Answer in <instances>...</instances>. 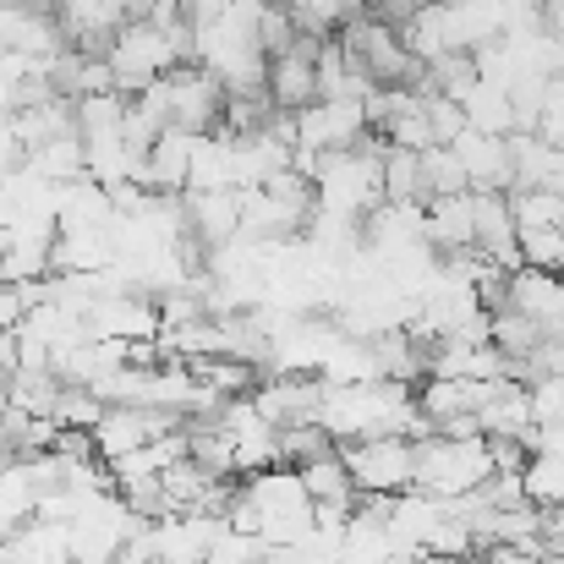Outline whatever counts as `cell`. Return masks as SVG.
<instances>
[{
  "instance_id": "9",
  "label": "cell",
  "mask_w": 564,
  "mask_h": 564,
  "mask_svg": "<svg viewBox=\"0 0 564 564\" xmlns=\"http://www.w3.org/2000/svg\"><path fill=\"white\" fill-rule=\"evenodd\" d=\"M296 477H302V488H307L313 505H318V499H346V505L357 499V488H351V477H346V466H340V449H324V455L302 460Z\"/></svg>"
},
{
  "instance_id": "10",
  "label": "cell",
  "mask_w": 564,
  "mask_h": 564,
  "mask_svg": "<svg viewBox=\"0 0 564 564\" xmlns=\"http://www.w3.org/2000/svg\"><path fill=\"white\" fill-rule=\"evenodd\" d=\"M263 560H269V543H263L258 532L230 527V521L219 516V527H214V538H208V554H203V564H263Z\"/></svg>"
},
{
  "instance_id": "3",
  "label": "cell",
  "mask_w": 564,
  "mask_h": 564,
  "mask_svg": "<svg viewBox=\"0 0 564 564\" xmlns=\"http://www.w3.org/2000/svg\"><path fill=\"white\" fill-rule=\"evenodd\" d=\"M340 449V466L351 477L357 494H405L411 488V471H416V449L411 438L400 433H378V438H357V444H335Z\"/></svg>"
},
{
  "instance_id": "1",
  "label": "cell",
  "mask_w": 564,
  "mask_h": 564,
  "mask_svg": "<svg viewBox=\"0 0 564 564\" xmlns=\"http://www.w3.org/2000/svg\"><path fill=\"white\" fill-rule=\"evenodd\" d=\"M187 44H192L187 22L165 28V22H154V17H132V22H121V28L110 33V44H105L99 55L110 61L121 94H143L154 77H165V72H176V66L187 61Z\"/></svg>"
},
{
  "instance_id": "2",
  "label": "cell",
  "mask_w": 564,
  "mask_h": 564,
  "mask_svg": "<svg viewBox=\"0 0 564 564\" xmlns=\"http://www.w3.org/2000/svg\"><path fill=\"white\" fill-rule=\"evenodd\" d=\"M411 449H416L411 488H422V494H433V499L471 494V488L494 471L482 433H466V438H455V433H427V438H416Z\"/></svg>"
},
{
  "instance_id": "7",
  "label": "cell",
  "mask_w": 564,
  "mask_h": 564,
  "mask_svg": "<svg viewBox=\"0 0 564 564\" xmlns=\"http://www.w3.org/2000/svg\"><path fill=\"white\" fill-rule=\"evenodd\" d=\"M22 165H28L33 176H44L50 187H55V182H72V176H83V138H77V132L44 138L39 149L22 154Z\"/></svg>"
},
{
  "instance_id": "15",
  "label": "cell",
  "mask_w": 564,
  "mask_h": 564,
  "mask_svg": "<svg viewBox=\"0 0 564 564\" xmlns=\"http://www.w3.org/2000/svg\"><path fill=\"white\" fill-rule=\"evenodd\" d=\"M0 280H6V230H0Z\"/></svg>"
},
{
  "instance_id": "4",
  "label": "cell",
  "mask_w": 564,
  "mask_h": 564,
  "mask_svg": "<svg viewBox=\"0 0 564 564\" xmlns=\"http://www.w3.org/2000/svg\"><path fill=\"white\" fill-rule=\"evenodd\" d=\"M368 138V110L362 99H313L302 110H291V154H335V149H357Z\"/></svg>"
},
{
  "instance_id": "5",
  "label": "cell",
  "mask_w": 564,
  "mask_h": 564,
  "mask_svg": "<svg viewBox=\"0 0 564 564\" xmlns=\"http://www.w3.org/2000/svg\"><path fill=\"white\" fill-rule=\"evenodd\" d=\"M182 422L187 416L154 411V405H105V416L88 427V438H94L99 460H116V455H127V449H138V444H149V438H160V433H171Z\"/></svg>"
},
{
  "instance_id": "14",
  "label": "cell",
  "mask_w": 564,
  "mask_h": 564,
  "mask_svg": "<svg viewBox=\"0 0 564 564\" xmlns=\"http://www.w3.org/2000/svg\"><path fill=\"white\" fill-rule=\"evenodd\" d=\"M0 373H17V335L0 329Z\"/></svg>"
},
{
  "instance_id": "12",
  "label": "cell",
  "mask_w": 564,
  "mask_h": 564,
  "mask_svg": "<svg viewBox=\"0 0 564 564\" xmlns=\"http://www.w3.org/2000/svg\"><path fill=\"white\" fill-rule=\"evenodd\" d=\"M510 208H516V230H554V225H564L560 192H510Z\"/></svg>"
},
{
  "instance_id": "13",
  "label": "cell",
  "mask_w": 564,
  "mask_h": 564,
  "mask_svg": "<svg viewBox=\"0 0 564 564\" xmlns=\"http://www.w3.org/2000/svg\"><path fill=\"white\" fill-rule=\"evenodd\" d=\"M532 132H538L543 143L564 149V77H554V83L543 88V99H538V116H532Z\"/></svg>"
},
{
  "instance_id": "6",
  "label": "cell",
  "mask_w": 564,
  "mask_h": 564,
  "mask_svg": "<svg viewBox=\"0 0 564 564\" xmlns=\"http://www.w3.org/2000/svg\"><path fill=\"white\" fill-rule=\"evenodd\" d=\"M0 554L11 564H66L72 560V521L33 516L28 527H17V532L0 538Z\"/></svg>"
},
{
  "instance_id": "8",
  "label": "cell",
  "mask_w": 564,
  "mask_h": 564,
  "mask_svg": "<svg viewBox=\"0 0 564 564\" xmlns=\"http://www.w3.org/2000/svg\"><path fill=\"white\" fill-rule=\"evenodd\" d=\"M521 494H527V505H538V510L564 505V455L560 449H532V455H527V466H521Z\"/></svg>"
},
{
  "instance_id": "11",
  "label": "cell",
  "mask_w": 564,
  "mask_h": 564,
  "mask_svg": "<svg viewBox=\"0 0 564 564\" xmlns=\"http://www.w3.org/2000/svg\"><path fill=\"white\" fill-rule=\"evenodd\" d=\"M422 192H427V197H444V192H471L466 171H460V160L449 154V143L422 149Z\"/></svg>"
}]
</instances>
